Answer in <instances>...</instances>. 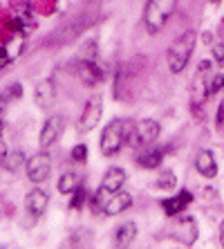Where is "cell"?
Returning a JSON list of instances; mask_svg holds the SVG:
<instances>
[{
	"instance_id": "6da1fadb",
	"label": "cell",
	"mask_w": 224,
	"mask_h": 249,
	"mask_svg": "<svg viewBox=\"0 0 224 249\" xmlns=\"http://www.w3.org/2000/svg\"><path fill=\"white\" fill-rule=\"evenodd\" d=\"M195 41H197V34L193 32V29H189V32H184L182 36H177V38L168 45L166 61H168V70H171L172 74L184 72V68L190 61V54H193V50H195Z\"/></svg>"
},
{
	"instance_id": "7a4b0ae2",
	"label": "cell",
	"mask_w": 224,
	"mask_h": 249,
	"mask_svg": "<svg viewBox=\"0 0 224 249\" xmlns=\"http://www.w3.org/2000/svg\"><path fill=\"white\" fill-rule=\"evenodd\" d=\"M130 133H132V126L128 119H112L103 128V135H101V153L105 157H115L128 144Z\"/></svg>"
},
{
	"instance_id": "3957f363",
	"label": "cell",
	"mask_w": 224,
	"mask_h": 249,
	"mask_svg": "<svg viewBox=\"0 0 224 249\" xmlns=\"http://www.w3.org/2000/svg\"><path fill=\"white\" fill-rule=\"evenodd\" d=\"M177 7V0H148L144 9V25L148 34H157L166 27L168 18Z\"/></svg>"
},
{
	"instance_id": "277c9868",
	"label": "cell",
	"mask_w": 224,
	"mask_h": 249,
	"mask_svg": "<svg viewBox=\"0 0 224 249\" xmlns=\"http://www.w3.org/2000/svg\"><path fill=\"white\" fill-rule=\"evenodd\" d=\"M25 168H27L29 180L34 182V184H40V182H45L47 178H50V173H52V157L40 151V153L29 157Z\"/></svg>"
},
{
	"instance_id": "5b68a950",
	"label": "cell",
	"mask_w": 224,
	"mask_h": 249,
	"mask_svg": "<svg viewBox=\"0 0 224 249\" xmlns=\"http://www.w3.org/2000/svg\"><path fill=\"white\" fill-rule=\"evenodd\" d=\"M103 115V101L101 97H90L83 106V112H81L79 119V133H90L94 126H99V119Z\"/></svg>"
},
{
	"instance_id": "8992f818",
	"label": "cell",
	"mask_w": 224,
	"mask_h": 249,
	"mask_svg": "<svg viewBox=\"0 0 224 249\" xmlns=\"http://www.w3.org/2000/svg\"><path fill=\"white\" fill-rule=\"evenodd\" d=\"M63 117L61 115H52L50 119H45L43 128H40V135H38V144L40 148H50L52 144H56L61 133H63Z\"/></svg>"
},
{
	"instance_id": "52a82bcc",
	"label": "cell",
	"mask_w": 224,
	"mask_h": 249,
	"mask_svg": "<svg viewBox=\"0 0 224 249\" xmlns=\"http://www.w3.org/2000/svg\"><path fill=\"white\" fill-rule=\"evenodd\" d=\"M161 128L155 119H141V122L135 126V146H150L153 142H157Z\"/></svg>"
},
{
	"instance_id": "ba28073f",
	"label": "cell",
	"mask_w": 224,
	"mask_h": 249,
	"mask_svg": "<svg viewBox=\"0 0 224 249\" xmlns=\"http://www.w3.org/2000/svg\"><path fill=\"white\" fill-rule=\"evenodd\" d=\"M56 101V83L52 79H45L40 81L34 90V104L38 106L40 110H50Z\"/></svg>"
},
{
	"instance_id": "9c48e42d",
	"label": "cell",
	"mask_w": 224,
	"mask_h": 249,
	"mask_svg": "<svg viewBox=\"0 0 224 249\" xmlns=\"http://www.w3.org/2000/svg\"><path fill=\"white\" fill-rule=\"evenodd\" d=\"M47 202H50V197H47V193L43 191V189H32V191L25 196V209H27V213L32 215L34 220H38L40 215L45 213Z\"/></svg>"
},
{
	"instance_id": "30bf717a",
	"label": "cell",
	"mask_w": 224,
	"mask_h": 249,
	"mask_svg": "<svg viewBox=\"0 0 224 249\" xmlns=\"http://www.w3.org/2000/svg\"><path fill=\"white\" fill-rule=\"evenodd\" d=\"M193 202V196L189 191H179L175 197H166L164 202H161V209H164V213L168 218H177V215L184 213V209Z\"/></svg>"
},
{
	"instance_id": "8fae6325",
	"label": "cell",
	"mask_w": 224,
	"mask_h": 249,
	"mask_svg": "<svg viewBox=\"0 0 224 249\" xmlns=\"http://www.w3.org/2000/svg\"><path fill=\"white\" fill-rule=\"evenodd\" d=\"M130 207H132V196L130 193L117 191V193L110 196L108 204H105V209H103V213L105 215H119V213H123V211L130 209Z\"/></svg>"
},
{
	"instance_id": "7c38bea8",
	"label": "cell",
	"mask_w": 224,
	"mask_h": 249,
	"mask_svg": "<svg viewBox=\"0 0 224 249\" xmlns=\"http://www.w3.org/2000/svg\"><path fill=\"white\" fill-rule=\"evenodd\" d=\"M123 184H126V171L119 166H112L105 171L103 175V182H101V189H105L108 193H117L123 189Z\"/></svg>"
},
{
	"instance_id": "4fadbf2b",
	"label": "cell",
	"mask_w": 224,
	"mask_h": 249,
	"mask_svg": "<svg viewBox=\"0 0 224 249\" xmlns=\"http://www.w3.org/2000/svg\"><path fill=\"white\" fill-rule=\"evenodd\" d=\"M195 168L197 173L202 178H207V180H213L215 175H218V162H215V155L211 151H202L195 160Z\"/></svg>"
},
{
	"instance_id": "5bb4252c",
	"label": "cell",
	"mask_w": 224,
	"mask_h": 249,
	"mask_svg": "<svg viewBox=\"0 0 224 249\" xmlns=\"http://www.w3.org/2000/svg\"><path fill=\"white\" fill-rule=\"evenodd\" d=\"M177 236L182 243L186 245H193L197 240V225L193 218H189V215H179L177 220Z\"/></svg>"
},
{
	"instance_id": "9a60e30c",
	"label": "cell",
	"mask_w": 224,
	"mask_h": 249,
	"mask_svg": "<svg viewBox=\"0 0 224 249\" xmlns=\"http://www.w3.org/2000/svg\"><path fill=\"white\" fill-rule=\"evenodd\" d=\"M79 74H81V81L83 83H87V86H97V83L103 79V70L99 68L92 58H87V61L81 63Z\"/></svg>"
},
{
	"instance_id": "2e32d148",
	"label": "cell",
	"mask_w": 224,
	"mask_h": 249,
	"mask_svg": "<svg viewBox=\"0 0 224 249\" xmlns=\"http://www.w3.org/2000/svg\"><path fill=\"white\" fill-rule=\"evenodd\" d=\"M137 238V225L135 222H123L121 227H117L115 231V245L119 249H128L132 245V240Z\"/></svg>"
},
{
	"instance_id": "e0dca14e",
	"label": "cell",
	"mask_w": 224,
	"mask_h": 249,
	"mask_svg": "<svg viewBox=\"0 0 224 249\" xmlns=\"http://www.w3.org/2000/svg\"><path fill=\"white\" fill-rule=\"evenodd\" d=\"M0 164H2L5 171L16 173L18 168L27 164V160H25V155L20 151H7V153H0Z\"/></svg>"
},
{
	"instance_id": "ac0fdd59",
	"label": "cell",
	"mask_w": 224,
	"mask_h": 249,
	"mask_svg": "<svg viewBox=\"0 0 224 249\" xmlns=\"http://www.w3.org/2000/svg\"><path fill=\"white\" fill-rule=\"evenodd\" d=\"M83 186V182H81V178L76 173H63L61 178H58V191L63 193V196H72V193H76Z\"/></svg>"
},
{
	"instance_id": "d6986e66",
	"label": "cell",
	"mask_w": 224,
	"mask_h": 249,
	"mask_svg": "<svg viewBox=\"0 0 224 249\" xmlns=\"http://www.w3.org/2000/svg\"><path fill=\"white\" fill-rule=\"evenodd\" d=\"M211 76H213L211 61H202V63L197 65V74H195V81H193L195 90H204V92H207V86H208V81H211Z\"/></svg>"
},
{
	"instance_id": "ffe728a7",
	"label": "cell",
	"mask_w": 224,
	"mask_h": 249,
	"mask_svg": "<svg viewBox=\"0 0 224 249\" xmlns=\"http://www.w3.org/2000/svg\"><path fill=\"white\" fill-rule=\"evenodd\" d=\"M164 160V151H148V153H141L137 157V164L141 168H157Z\"/></svg>"
},
{
	"instance_id": "44dd1931",
	"label": "cell",
	"mask_w": 224,
	"mask_h": 249,
	"mask_svg": "<svg viewBox=\"0 0 224 249\" xmlns=\"http://www.w3.org/2000/svg\"><path fill=\"white\" fill-rule=\"evenodd\" d=\"M222 88H224V65L218 70V72H213V76H211V81H208V86H207V92H204V97L218 94Z\"/></svg>"
},
{
	"instance_id": "7402d4cb",
	"label": "cell",
	"mask_w": 224,
	"mask_h": 249,
	"mask_svg": "<svg viewBox=\"0 0 224 249\" xmlns=\"http://www.w3.org/2000/svg\"><path fill=\"white\" fill-rule=\"evenodd\" d=\"M175 182H177L175 173H172V171H164V173H161V180L157 182V189H172Z\"/></svg>"
},
{
	"instance_id": "603a6c76",
	"label": "cell",
	"mask_w": 224,
	"mask_h": 249,
	"mask_svg": "<svg viewBox=\"0 0 224 249\" xmlns=\"http://www.w3.org/2000/svg\"><path fill=\"white\" fill-rule=\"evenodd\" d=\"M72 196H74L72 197V202H69V207L72 209H81L83 204L87 202V189H83V186H81L76 193H72Z\"/></svg>"
},
{
	"instance_id": "cb8c5ba5",
	"label": "cell",
	"mask_w": 224,
	"mask_h": 249,
	"mask_svg": "<svg viewBox=\"0 0 224 249\" xmlns=\"http://www.w3.org/2000/svg\"><path fill=\"white\" fill-rule=\"evenodd\" d=\"M72 160H74V162H86L87 160V146L86 144H76L74 148H72Z\"/></svg>"
},
{
	"instance_id": "d4e9b609",
	"label": "cell",
	"mask_w": 224,
	"mask_h": 249,
	"mask_svg": "<svg viewBox=\"0 0 224 249\" xmlns=\"http://www.w3.org/2000/svg\"><path fill=\"white\" fill-rule=\"evenodd\" d=\"M213 58H215V63L224 65V43H220V45L213 47Z\"/></svg>"
},
{
	"instance_id": "484cf974",
	"label": "cell",
	"mask_w": 224,
	"mask_h": 249,
	"mask_svg": "<svg viewBox=\"0 0 224 249\" xmlns=\"http://www.w3.org/2000/svg\"><path fill=\"white\" fill-rule=\"evenodd\" d=\"M9 61H12V54H7V52H5V47L0 45V68H2V65H7Z\"/></svg>"
},
{
	"instance_id": "4316f807",
	"label": "cell",
	"mask_w": 224,
	"mask_h": 249,
	"mask_svg": "<svg viewBox=\"0 0 224 249\" xmlns=\"http://www.w3.org/2000/svg\"><path fill=\"white\" fill-rule=\"evenodd\" d=\"M20 94H23V88H20V83H14L12 88H9V97H20Z\"/></svg>"
},
{
	"instance_id": "83f0119b",
	"label": "cell",
	"mask_w": 224,
	"mask_h": 249,
	"mask_svg": "<svg viewBox=\"0 0 224 249\" xmlns=\"http://www.w3.org/2000/svg\"><path fill=\"white\" fill-rule=\"evenodd\" d=\"M215 124H218V126H222V124H224V101L220 104V110H218V119H215Z\"/></svg>"
},
{
	"instance_id": "f1b7e54d",
	"label": "cell",
	"mask_w": 224,
	"mask_h": 249,
	"mask_svg": "<svg viewBox=\"0 0 224 249\" xmlns=\"http://www.w3.org/2000/svg\"><path fill=\"white\" fill-rule=\"evenodd\" d=\"M5 104H7V94H0V112L5 110Z\"/></svg>"
},
{
	"instance_id": "f546056e",
	"label": "cell",
	"mask_w": 224,
	"mask_h": 249,
	"mask_svg": "<svg viewBox=\"0 0 224 249\" xmlns=\"http://www.w3.org/2000/svg\"><path fill=\"white\" fill-rule=\"evenodd\" d=\"M220 243H222V247H224V220H222V225H220Z\"/></svg>"
},
{
	"instance_id": "4dcf8cb0",
	"label": "cell",
	"mask_w": 224,
	"mask_h": 249,
	"mask_svg": "<svg viewBox=\"0 0 224 249\" xmlns=\"http://www.w3.org/2000/svg\"><path fill=\"white\" fill-rule=\"evenodd\" d=\"M2 133H5V122L0 119V137H2Z\"/></svg>"
},
{
	"instance_id": "1f68e13d",
	"label": "cell",
	"mask_w": 224,
	"mask_h": 249,
	"mask_svg": "<svg viewBox=\"0 0 224 249\" xmlns=\"http://www.w3.org/2000/svg\"><path fill=\"white\" fill-rule=\"evenodd\" d=\"M211 2H213V5H220V2H222V0H211Z\"/></svg>"
}]
</instances>
